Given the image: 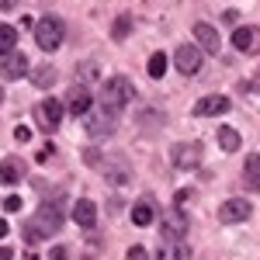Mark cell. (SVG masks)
I'll use <instances>...</instances> for the list:
<instances>
[{
    "label": "cell",
    "instance_id": "obj_11",
    "mask_svg": "<svg viewBox=\"0 0 260 260\" xmlns=\"http://www.w3.org/2000/svg\"><path fill=\"white\" fill-rule=\"evenodd\" d=\"M66 108H70V115H87L90 111V90L87 87H70V94H66Z\"/></svg>",
    "mask_w": 260,
    "mask_h": 260
},
{
    "label": "cell",
    "instance_id": "obj_6",
    "mask_svg": "<svg viewBox=\"0 0 260 260\" xmlns=\"http://www.w3.org/2000/svg\"><path fill=\"white\" fill-rule=\"evenodd\" d=\"M170 156H174V167L177 170H198L201 167V146L198 142H177Z\"/></svg>",
    "mask_w": 260,
    "mask_h": 260
},
{
    "label": "cell",
    "instance_id": "obj_31",
    "mask_svg": "<svg viewBox=\"0 0 260 260\" xmlns=\"http://www.w3.org/2000/svg\"><path fill=\"white\" fill-rule=\"evenodd\" d=\"M14 7V0H0V11H11Z\"/></svg>",
    "mask_w": 260,
    "mask_h": 260
},
{
    "label": "cell",
    "instance_id": "obj_23",
    "mask_svg": "<svg viewBox=\"0 0 260 260\" xmlns=\"http://www.w3.org/2000/svg\"><path fill=\"white\" fill-rule=\"evenodd\" d=\"M31 80H35V87L49 90V87H52V80H56V70H52V66H39V70L31 73Z\"/></svg>",
    "mask_w": 260,
    "mask_h": 260
},
{
    "label": "cell",
    "instance_id": "obj_12",
    "mask_svg": "<svg viewBox=\"0 0 260 260\" xmlns=\"http://www.w3.org/2000/svg\"><path fill=\"white\" fill-rule=\"evenodd\" d=\"M194 39H198V45L205 52H219V45H222L219 31H215L208 21H198V24H194Z\"/></svg>",
    "mask_w": 260,
    "mask_h": 260
},
{
    "label": "cell",
    "instance_id": "obj_30",
    "mask_svg": "<svg viewBox=\"0 0 260 260\" xmlns=\"http://www.w3.org/2000/svg\"><path fill=\"white\" fill-rule=\"evenodd\" d=\"M11 257H14V253H11L7 246H0V260H11Z\"/></svg>",
    "mask_w": 260,
    "mask_h": 260
},
{
    "label": "cell",
    "instance_id": "obj_4",
    "mask_svg": "<svg viewBox=\"0 0 260 260\" xmlns=\"http://www.w3.org/2000/svg\"><path fill=\"white\" fill-rule=\"evenodd\" d=\"M31 115H35L42 132H56L59 121H62V104L56 98H45V101H39V104L31 108Z\"/></svg>",
    "mask_w": 260,
    "mask_h": 260
},
{
    "label": "cell",
    "instance_id": "obj_21",
    "mask_svg": "<svg viewBox=\"0 0 260 260\" xmlns=\"http://www.w3.org/2000/svg\"><path fill=\"white\" fill-rule=\"evenodd\" d=\"M243 180H246V187H260V156H257V153H250V156H246Z\"/></svg>",
    "mask_w": 260,
    "mask_h": 260
},
{
    "label": "cell",
    "instance_id": "obj_18",
    "mask_svg": "<svg viewBox=\"0 0 260 260\" xmlns=\"http://www.w3.org/2000/svg\"><path fill=\"white\" fill-rule=\"evenodd\" d=\"M156 260H191V250L180 240H170L163 250H156Z\"/></svg>",
    "mask_w": 260,
    "mask_h": 260
},
{
    "label": "cell",
    "instance_id": "obj_15",
    "mask_svg": "<svg viewBox=\"0 0 260 260\" xmlns=\"http://www.w3.org/2000/svg\"><path fill=\"white\" fill-rule=\"evenodd\" d=\"M160 233L167 236V240H180V236L187 233V222H184V215H180V212H167V215H163Z\"/></svg>",
    "mask_w": 260,
    "mask_h": 260
},
{
    "label": "cell",
    "instance_id": "obj_7",
    "mask_svg": "<svg viewBox=\"0 0 260 260\" xmlns=\"http://www.w3.org/2000/svg\"><path fill=\"white\" fill-rule=\"evenodd\" d=\"M233 49L243 52V56H257L260 52V28H253V24L236 28V31H233Z\"/></svg>",
    "mask_w": 260,
    "mask_h": 260
},
{
    "label": "cell",
    "instance_id": "obj_27",
    "mask_svg": "<svg viewBox=\"0 0 260 260\" xmlns=\"http://www.w3.org/2000/svg\"><path fill=\"white\" fill-rule=\"evenodd\" d=\"M125 260H149V257H146V246H132Z\"/></svg>",
    "mask_w": 260,
    "mask_h": 260
},
{
    "label": "cell",
    "instance_id": "obj_33",
    "mask_svg": "<svg viewBox=\"0 0 260 260\" xmlns=\"http://www.w3.org/2000/svg\"><path fill=\"white\" fill-rule=\"evenodd\" d=\"M0 101H4V87H0Z\"/></svg>",
    "mask_w": 260,
    "mask_h": 260
},
{
    "label": "cell",
    "instance_id": "obj_3",
    "mask_svg": "<svg viewBox=\"0 0 260 260\" xmlns=\"http://www.w3.org/2000/svg\"><path fill=\"white\" fill-rule=\"evenodd\" d=\"M62 35H66V28H62V21L59 18H42L35 21V42H39V49L42 52H52V49H59L62 45Z\"/></svg>",
    "mask_w": 260,
    "mask_h": 260
},
{
    "label": "cell",
    "instance_id": "obj_19",
    "mask_svg": "<svg viewBox=\"0 0 260 260\" xmlns=\"http://www.w3.org/2000/svg\"><path fill=\"white\" fill-rule=\"evenodd\" d=\"M14 45H18V28H14V24H0V59L11 56Z\"/></svg>",
    "mask_w": 260,
    "mask_h": 260
},
{
    "label": "cell",
    "instance_id": "obj_25",
    "mask_svg": "<svg viewBox=\"0 0 260 260\" xmlns=\"http://www.w3.org/2000/svg\"><path fill=\"white\" fill-rule=\"evenodd\" d=\"M128 28H132V14H121V18L115 21V28H111V39L121 42L125 35H128Z\"/></svg>",
    "mask_w": 260,
    "mask_h": 260
},
{
    "label": "cell",
    "instance_id": "obj_17",
    "mask_svg": "<svg viewBox=\"0 0 260 260\" xmlns=\"http://www.w3.org/2000/svg\"><path fill=\"white\" fill-rule=\"evenodd\" d=\"M24 177V163L14 160V156H7V160L0 163V184H18Z\"/></svg>",
    "mask_w": 260,
    "mask_h": 260
},
{
    "label": "cell",
    "instance_id": "obj_22",
    "mask_svg": "<svg viewBox=\"0 0 260 260\" xmlns=\"http://www.w3.org/2000/svg\"><path fill=\"white\" fill-rule=\"evenodd\" d=\"M215 139H219V146L225 149V153H236V149H240V132H236V128H229V125L219 128V136H215Z\"/></svg>",
    "mask_w": 260,
    "mask_h": 260
},
{
    "label": "cell",
    "instance_id": "obj_9",
    "mask_svg": "<svg viewBox=\"0 0 260 260\" xmlns=\"http://www.w3.org/2000/svg\"><path fill=\"white\" fill-rule=\"evenodd\" d=\"M250 215H253V205H250L246 198H229V201H225V205L219 208V219H222V222H229V225H236V222H246Z\"/></svg>",
    "mask_w": 260,
    "mask_h": 260
},
{
    "label": "cell",
    "instance_id": "obj_1",
    "mask_svg": "<svg viewBox=\"0 0 260 260\" xmlns=\"http://www.w3.org/2000/svg\"><path fill=\"white\" fill-rule=\"evenodd\" d=\"M59 229H62V212L56 205H42L39 212H35V219H31V225L24 229V236L35 243V240H42V236H56Z\"/></svg>",
    "mask_w": 260,
    "mask_h": 260
},
{
    "label": "cell",
    "instance_id": "obj_5",
    "mask_svg": "<svg viewBox=\"0 0 260 260\" xmlns=\"http://www.w3.org/2000/svg\"><path fill=\"white\" fill-rule=\"evenodd\" d=\"M83 121H87V132H90V136H108V132H115L118 111H111V108H98V111H87Z\"/></svg>",
    "mask_w": 260,
    "mask_h": 260
},
{
    "label": "cell",
    "instance_id": "obj_26",
    "mask_svg": "<svg viewBox=\"0 0 260 260\" xmlns=\"http://www.w3.org/2000/svg\"><path fill=\"white\" fill-rule=\"evenodd\" d=\"M14 139H18V142H28V139H31V128H28V125H18V128H14Z\"/></svg>",
    "mask_w": 260,
    "mask_h": 260
},
{
    "label": "cell",
    "instance_id": "obj_24",
    "mask_svg": "<svg viewBox=\"0 0 260 260\" xmlns=\"http://www.w3.org/2000/svg\"><path fill=\"white\" fill-rule=\"evenodd\" d=\"M146 70H149V77H153V80H160L163 73H167V56H163V52H153V59H149Z\"/></svg>",
    "mask_w": 260,
    "mask_h": 260
},
{
    "label": "cell",
    "instance_id": "obj_14",
    "mask_svg": "<svg viewBox=\"0 0 260 260\" xmlns=\"http://www.w3.org/2000/svg\"><path fill=\"white\" fill-rule=\"evenodd\" d=\"M24 73H28V56H24V52L4 56V77H7V80H21Z\"/></svg>",
    "mask_w": 260,
    "mask_h": 260
},
{
    "label": "cell",
    "instance_id": "obj_13",
    "mask_svg": "<svg viewBox=\"0 0 260 260\" xmlns=\"http://www.w3.org/2000/svg\"><path fill=\"white\" fill-rule=\"evenodd\" d=\"M73 222L83 225V229H94V225H98V205L87 201V198H80L77 205H73Z\"/></svg>",
    "mask_w": 260,
    "mask_h": 260
},
{
    "label": "cell",
    "instance_id": "obj_2",
    "mask_svg": "<svg viewBox=\"0 0 260 260\" xmlns=\"http://www.w3.org/2000/svg\"><path fill=\"white\" fill-rule=\"evenodd\" d=\"M136 94V87L128 77H111V80L101 87V108H111V111H121Z\"/></svg>",
    "mask_w": 260,
    "mask_h": 260
},
{
    "label": "cell",
    "instance_id": "obj_28",
    "mask_svg": "<svg viewBox=\"0 0 260 260\" xmlns=\"http://www.w3.org/2000/svg\"><path fill=\"white\" fill-rule=\"evenodd\" d=\"M4 208H7V212H21V198H18V194H11V198L4 201Z\"/></svg>",
    "mask_w": 260,
    "mask_h": 260
},
{
    "label": "cell",
    "instance_id": "obj_10",
    "mask_svg": "<svg viewBox=\"0 0 260 260\" xmlns=\"http://www.w3.org/2000/svg\"><path fill=\"white\" fill-rule=\"evenodd\" d=\"M229 111V98L225 94H208L194 104V115L198 118H215V115H225Z\"/></svg>",
    "mask_w": 260,
    "mask_h": 260
},
{
    "label": "cell",
    "instance_id": "obj_16",
    "mask_svg": "<svg viewBox=\"0 0 260 260\" xmlns=\"http://www.w3.org/2000/svg\"><path fill=\"white\" fill-rule=\"evenodd\" d=\"M104 177L111 180V184H125V180L132 177V170L125 167L121 156H108V160H104Z\"/></svg>",
    "mask_w": 260,
    "mask_h": 260
},
{
    "label": "cell",
    "instance_id": "obj_29",
    "mask_svg": "<svg viewBox=\"0 0 260 260\" xmlns=\"http://www.w3.org/2000/svg\"><path fill=\"white\" fill-rule=\"evenodd\" d=\"M66 250H70V246H52L49 257H52V260H66Z\"/></svg>",
    "mask_w": 260,
    "mask_h": 260
},
{
    "label": "cell",
    "instance_id": "obj_8",
    "mask_svg": "<svg viewBox=\"0 0 260 260\" xmlns=\"http://www.w3.org/2000/svg\"><path fill=\"white\" fill-rule=\"evenodd\" d=\"M174 66H177L184 77L198 73V70H201V49H198V45H187V42H184L177 52H174Z\"/></svg>",
    "mask_w": 260,
    "mask_h": 260
},
{
    "label": "cell",
    "instance_id": "obj_32",
    "mask_svg": "<svg viewBox=\"0 0 260 260\" xmlns=\"http://www.w3.org/2000/svg\"><path fill=\"white\" fill-rule=\"evenodd\" d=\"M4 236H7V222L0 219V240H4Z\"/></svg>",
    "mask_w": 260,
    "mask_h": 260
},
{
    "label": "cell",
    "instance_id": "obj_20",
    "mask_svg": "<svg viewBox=\"0 0 260 260\" xmlns=\"http://www.w3.org/2000/svg\"><path fill=\"white\" fill-rule=\"evenodd\" d=\"M153 219H156L153 201H136V205H132V222H136V225H149Z\"/></svg>",
    "mask_w": 260,
    "mask_h": 260
}]
</instances>
